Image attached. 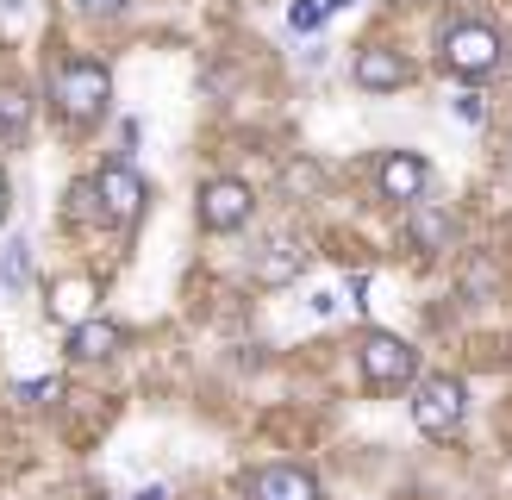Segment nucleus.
Returning <instances> with one entry per match:
<instances>
[{
    "label": "nucleus",
    "instance_id": "obj_1",
    "mask_svg": "<svg viewBox=\"0 0 512 500\" xmlns=\"http://www.w3.org/2000/svg\"><path fill=\"white\" fill-rule=\"evenodd\" d=\"M50 94H57V107L69 119H94L100 107H107V94H113V75L100 63H88V57H69L57 69V82H50Z\"/></svg>",
    "mask_w": 512,
    "mask_h": 500
},
{
    "label": "nucleus",
    "instance_id": "obj_2",
    "mask_svg": "<svg viewBox=\"0 0 512 500\" xmlns=\"http://www.w3.org/2000/svg\"><path fill=\"white\" fill-rule=\"evenodd\" d=\"M413 369H419V357H413V344L406 338H394V332H369L363 338V375H369V388H400V382H413Z\"/></svg>",
    "mask_w": 512,
    "mask_h": 500
},
{
    "label": "nucleus",
    "instance_id": "obj_3",
    "mask_svg": "<svg viewBox=\"0 0 512 500\" xmlns=\"http://www.w3.org/2000/svg\"><path fill=\"white\" fill-rule=\"evenodd\" d=\"M413 425H419L425 438H450L456 425H463V382H450V375L425 382L413 394Z\"/></svg>",
    "mask_w": 512,
    "mask_h": 500
},
{
    "label": "nucleus",
    "instance_id": "obj_4",
    "mask_svg": "<svg viewBox=\"0 0 512 500\" xmlns=\"http://www.w3.org/2000/svg\"><path fill=\"white\" fill-rule=\"evenodd\" d=\"M444 63L456 75H488V69H500V32H494V25H450Z\"/></svg>",
    "mask_w": 512,
    "mask_h": 500
},
{
    "label": "nucleus",
    "instance_id": "obj_5",
    "mask_svg": "<svg viewBox=\"0 0 512 500\" xmlns=\"http://www.w3.org/2000/svg\"><path fill=\"white\" fill-rule=\"evenodd\" d=\"M94 194H100V213H107L113 225H132L144 213V200H150L144 175L132 163H107V169H100V182H94Z\"/></svg>",
    "mask_w": 512,
    "mask_h": 500
},
{
    "label": "nucleus",
    "instance_id": "obj_6",
    "mask_svg": "<svg viewBox=\"0 0 512 500\" xmlns=\"http://www.w3.org/2000/svg\"><path fill=\"white\" fill-rule=\"evenodd\" d=\"M250 188L244 182H207L200 188V225H207V232H238V225L250 219Z\"/></svg>",
    "mask_w": 512,
    "mask_h": 500
},
{
    "label": "nucleus",
    "instance_id": "obj_7",
    "mask_svg": "<svg viewBox=\"0 0 512 500\" xmlns=\"http://www.w3.org/2000/svg\"><path fill=\"white\" fill-rule=\"evenodd\" d=\"M250 500H319V482L300 463H269L250 475Z\"/></svg>",
    "mask_w": 512,
    "mask_h": 500
},
{
    "label": "nucleus",
    "instance_id": "obj_8",
    "mask_svg": "<svg viewBox=\"0 0 512 500\" xmlns=\"http://www.w3.org/2000/svg\"><path fill=\"white\" fill-rule=\"evenodd\" d=\"M356 82H363L369 94H388V88H400V82H406V63H400V50H388V44H369L363 57H356Z\"/></svg>",
    "mask_w": 512,
    "mask_h": 500
},
{
    "label": "nucleus",
    "instance_id": "obj_9",
    "mask_svg": "<svg viewBox=\"0 0 512 500\" xmlns=\"http://www.w3.org/2000/svg\"><path fill=\"white\" fill-rule=\"evenodd\" d=\"M300 263H306V250L294 244V238H275L269 250H263V257H256V282H263V288H281V282H294V275H300Z\"/></svg>",
    "mask_w": 512,
    "mask_h": 500
},
{
    "label": "nucleus",
    "instance_id": "obj_10",
    "mask_svg": "<svg viewBox=\"0 0 512 500\" xmlns=\"http://www.w3.org/2000/svg\"><path fill=\"white\" fill-rule=\"evenodd\" d=\"M119 350V325L113 319H82L69 332V357H82V363H100V357H113Z\"/></svg>",
    "mask_w": 512,
    "mask_h": 500
},
{
    "label": "nucleus",
    "instance_id": "obj_11",
    "mask_svg": "<svg viewBox=\"0 0 512 500\" xmlns=\"http://www.w3.org/2000/svg\"><path fill=\"white\" fill-rule=\"evenodd\" d=\"M419 188H425V163L419 157L400 150V157L381 163V194H388V200H413V207H419Z\"/></svg>",
    "mask_w": 512,
    "mask_h": 500
},
{
    "label": "nucleus",
    "instance_id": "obj_12",
    "mask_svg": "<svg viewBox=\"0 0 512 500\" xmlns=\"http://www.w3.org/2000/svg\"><path fill=\"white\" fill-rule=\"evenodd\" d=\"M406 232H413V244L419 250H450V213H438V207H419L406 213Z\"/></svg>",
    "mask_w": 512,
    "mask_h": 500
},
{
    "label": "nucleus",
    "instance_id": "obj_13",
    "mask_svg": "<svg viewBox=\"0 0 512 500\" xmlns=\"http://www.w3.org/2000/svg\"><path fill=\"white\" fill-rule=\"evenodd\" d=\"M25 119H32V100H25L19 88H0V138L19 144L25 138Z\"/></svg>",
    "mask_w": 512,
    "mask_h": 500
},
{
    "label": "nucleus",
    "instance_id": "obj_14",
    "mask_svg": "<svg viewBox=\"0 0 512 500\" xmlns=\"http://www.w3.org/2000/svg\"><path fill=\"white\" fill-rule=\"evenodd\" d=\"M25 269H32V244L13 238V244H7V263H0V282H7V288H25Z\"/></svg>",
    "mask_w": 512,
    "mask_h": 500
},
{
    "label": "nucleus",
    "instance_id": "obj_15",
    "mask_svg": "<svg viewBox=\"0 0 512 500\" xmlns=\"http://www.w3.org/2000/svg\"><path fill=\"white\" fill-rule=\"evenodd\" d=\"M319 19H325V0H294V7H288V25H294V32H313Z\"/></svg>",
    "mask_w": 512,
    "mask_h": 500
},
{
    "label": "nucleus",
    "instance_id": "obj_16",
    "mask_svg": "<svg viewBox=\"0 0 512 500\" xmlns=\"http://www.w3.org/2000/svg\"><path fill=\"white\" fill-rule=\"evenodd\" d=\"M456 119H463V125H481V119H488V100H481L475 88H463V94H456Z\"/></svg>",
    "mask_w": 512,
    "mask_h": 500
},
{
    "label": "nucleus",
    "instance_id": "obj_17",
    "mask_svg": "<svg viewBox=\"0 0 512 500\" xmlns=\"http://www.w3.org/2000/svg\"><path fill=\"white\" fill-rule=\"evenodd\" d=\"M19 400H57V382H19Z\"/></svg>",
    "mask_w": 512,
    "mask_h": 500
},
{
    "label": "nucleus",
    "instance_id": "obj_18",
    "mask_svg": "<svg viewBox=\"0 0 512 500\" xmlns=\"http://www.w3.org/2000/svg\"><path fill=\"white\" fill-rule=\"evenodd\" d=\"M75 7H88V13H119L125 0H75Z\"/></svg>",
    "mask_w": 512,
    "mask_h": 500
},
{
    "label": "nucleus",
    "instance_id": "obj_19",
    "mask_svg": "<svg viewBox=\"0 0 512 500\" xmlns=\"http://www.w3.org/2000/svg\"><path fill=\"white\" fill-rule=\"evenodd\" d=\"M344 7H356V0H325V13H344Z\"/></svg>",
    "mask_w": 512,
    "mask_h": 500
},
{
    "label": "nucleus",
    "instance_id": "obj_20",
    "mask_svg": "<svg viewBox=\"0 0 512 500\" xmlns=\"http://www.w3.org/2000/svg\"><path fill=\"white\" fill-rule=\"evenodd\" d=\"M138 500H163V488H144V494H138Z\"/></svg>",
    "mask_w": 512,
    "mask_h": 500
},
{
    "label": "nucleus",
    "instance_id": "obj_21",
    "mask_svg": "<svg viewBox=\"0 0 512 500\" xmlns=\"http://www.w3.org/2000/svg\"><path fill=\"white\" fill-rule=\"evenodd\" d=\"M0 200H7V169H0Z\"/></svg>",
    "mask_w": 512,
    "mask_h": 500
},
{
    "label": "nucleus",
    "instance_id": "obj_22",
    "mask_svg": "<svg viewBox=\"0 0 512 500\" xmlns=\"http://www.w3.org/2000/svg\"><path fill=\"white\" fill-rule=\"evenodd\" d=\"M0 219H7V200H0Z\"/></svg>",
    "mask_w": 512,
    "mask_h": 500
}]
</instances>
